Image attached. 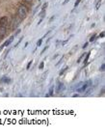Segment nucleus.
Returning <instances> with one entry per match:
<instances>
[{
    "label": "nucleus",
    "mask_w": 105,
    "mask_h": 136,
    "mask_svg": "<svg viewBox=\"0 0 105 136\" xmlns=\"http://www.w3.org/2000/svg\"><path fill=\"white\" fill-rule=\"evenodd\" d=\"M7 23H8L7 16H2V18H0V28H1V27H6Z\"/></svg>",
    "instance_id": "nucleus-2"
},
{
    "label": "nucleus",
    "mask_w": 105,
    "mask_h": 136,
    "mask_svg": "<svg viewBox=\"0 0 105 136\" xmlns=\"http://www.w3.org/2000/svg\"><path fill=\"white\" fill-rule=\"evenodd\" d=\"M31 64H32V61H30V62H29V63H28V65H27V69H29V68H30Z\"/></svg>",
    "instance_id": "nucleus-15"
},
{
    "label": "nucleus",
    "mask_w": 105,
    "mask_h": 136,
    "mask_svg": "<svg viewBox=\"0 0 105 136\" xmlns=\"http://www.w3.org/2000/svg\"><path fill=\"white\" fill-rule=\"evenodd\" d=\"M65 91V85L63 83H59L58 85V89H57V93H61Z\"/></svg>",
    "instance_id": "nucleus-4"
},
{
    "label": "nucleus",
    "mask_w": 105,
    "mask_h": 136,
    "mask_svg": "<svg viewBox=\"0 0 105 136\" xmlns=\"http://www.w3.org/2000/svg\"><path fill=\"white\" fill-rule=\"evenodd\" d=\"M41 42H42V40H40V41H39V42H37V46H41Z\"/></svg>",
    "instance_id": "nucleus-10"
},
{
    "label": "nucleus",
    "mask_w": 105,
    "mask_h": 136,
    "mask_svg": "<svg viewBox=\"0 0 105 136\" xmlns=\"http://www.w3.org/2000/svg\"><path fill=\"white\" fill-rule=\"evenodd\" d=\"M0 82H1V83H8V82H10V79H9L8 77H6V76H4L3 78L0 80Z\"/></svg>",
    "instance_id": "nucleus-6"
},
{
    "label": "nucleus",
    "mask_w": 105,
    "mask_h": 136,
    "mask_svg": "<svg viewBox=\"0 0 105 136\" xmlns=\"http://www.w3.org/2000/svg\"><path fill=\"white\" fill-rule=\"evenodd\" d=\"M79 2H80V0H76V2H75V4H74V7H77V6H78Z\"/></svg>",
    "instance_id": "nucleus-13"
},
{
    "label": "nucleus",
    "mask_w": 105,
    "mask_h": 136,
    "mask_svg": "<svg viewBox=\"0 0 105 136\" xmlns=\"http://www.w3.org/2000/svg\"><path fill=\"white\" fill-rule=\"evenodd\" d=\"M53 88H54L53 86L50 88V90H49V96H52V95H53Z\"/></svg>",
    "instance_id": "nucleus-7"
},
{
    "label": "nucleus",
    "mask_w": 105,
    "mask_h": 136,
    "mask_svg": "<svg viewBox=\"0 0 105 136\" xmlns=\"http://www.w3.org/2000/svg\"><path fill=\"white\" fill-rule=\"evenodd\" d=\"M46 8H47V3L43 4V6H42V11H45Z\"/></svg>",
    "instance_id": "nucleus-11"
},
{
    "label": "nucleus",
    "mask_w": 105,
    "mask_h": 136,
    "mask_svg": "<svg viewBox=\"0 0 105 136\" xmlns=\"http://www.w3.org/2000/svg\"><path fill=\"white\" fill-rule=\"evenodd\" d=\"M100 4H101V0H100V1H99V2H98V5H97V9H98V8H99V6H100Z\"/></svg>",
    "instance_id": "nucleus-14"
},
{
    "label": "nucleus",
    "mask_w": 105,
    "mask_h": 136,
    "mask_svg": "<svg viewBox=\"0 0 105 136\" xmlns=\"http://www.w3.org/2000/svg\"><path fill=\"white\" fill-rule=\"evenodd\" d=\"M27 12H28L27 11V8L25 6L21 5V6H19V10H18V14H19L20 18H25L27 15Z\"/></svg>",
    "instance_id": "nucleus-1"
},
{
    "label": "nucleus",
    "mask_w": 105,
    "mask_h": 136,
    "mask_svg": "<svg viewBox=\"0 0 105 136\" xmlns=\"http://www.w3.org/2000/svg\"><path fill=\"white\" fill-rule=\"evenodd\" d=\"M94 38H95V35H93V36L91 37V39H90V42H93V41H94Z\"/></svg>",
    "instance_id": "nucleus-12"
},
{
    "label": "nucleus",
    "mask_w": 105,
    "mask_h": 136,
    "mask_svg": "<svg viewBox=\"0 0 105 136\" xmlns=\"http://www.w3.org/2000/svg\"><path fill=\"white\" fill-rule=\"evenodd\" d=\"M14 38H15V36H12L11 38L9 39V40H8L7 42H5V44H4V45H2V46H1V47H0V49H2V48H3V47H5V46H8V45H10V44H11V42H13V41H14Z\"/></svg>",
    "instance_id": "nucleus-3"
},
{
    "label": "nucleus",
    "mask_w": 105,
    "mask_h": 136,
    "mask_svg": "<svg viewBox=\"0 0 105 136\" xmlns=\"http://www.w3.org/2000/svg\"><path fill=\"white\" fill-rule=\"evenodd\" d=\"M87 45H88V44H85V45H84V46H83V48H85V47H87Z\"/></svg>",
    "instance_id": "nucleus-18"
},
{
    "label": "nucleus",
    "mask_w": 105,
    "mask_h": 136,
    "mask_svg": "<svg viewBox=\"0 0 105 136\" xmlns=\"http://www.w3.org/2000/svg\"><path fill=\"white\" fill-rule=\"evenodd\" d=\"M89 82H90V81H89ZM89 82H88V83H85V85H84V86H83L81 89H78V90H77V92H84V91L86 90L87 88L89 87V85H88V84H89Z\"/></svg>",
    "instance_id": "nucleus-5"
},
{
    "label": "nucleus",
    "mask_w": 105,
    "mask_h": 136,
    "mask_svg": "<svg viewBox=\"0 0 105 136\" xmlns=\"http://www.w3.org/2000/svg\"><path fill=\"white\" fill-rule=\"evenodd\" d=\"M0 40H1V39H0Z\"/></svg>",
    "instance_id": "nucleus-20"
},
{
    "label": "nucleus",
    "mask_w": 105,
    "mask_h": 136,
    "mask_svg": "<svg viewBox=\"0 0 105 136\" xmlns=\"http://www.w3.org/2000/svg\"><path fill=\"white\" fill-rule=\"evenodd\" d=\"M43 65H45V63H43V62H42V63H41V64L40 65V69H41V70L42 68H43Z\"/></svg>",
    "instance_id": "nucleus-16"
},
{
    "label": "nucleus",
    "mask_w": 105,
    "mask_h": 136,
    "mask_svg": "<svg viewBox=\"0 0 105 136\" xmlns=\"http://www.w3.org/2000/svg\"><path fill=\"white\" fill-rule=\"evenodd\" d=\"M89 57H90V53H88V54H87V57H86V59H85V60H84V63H85V64H86V63H87V61H88V59H89Z\"/></svg>",
    "instance_id": "nucleus-8"
},
{
    "label": "nucleus",
    "mask_w": 105,
    "mask_h": 136,
    "mask_svg": "<svg viewBox=\"0 0 105 136\" xmlns=\"http://www.w3.org/2000/svg\"><path fill=\"white\" fill-rule=\"evenodd\" d=\"M25 1H27V2H30V1H32V0H25Z\"/></svg>",
    "instance_id": "nucleus-19"
},
{
    "label": "nucleus",
    "mask_w": 105,
    "mask_h": 136,
    "mask_svg": "<svg viewBox=\"0 0 105 136\" xmlns=\"http://www.w3.org/2000/svg\"><path fill=\"white\" fill-rule=\"evenodd\" d=\"M100 37H101V38H103V37H104V32H102L101 34H100Z\"/></svg>",
    "instance_id": "nucleus-17"
},
{
    "label": "nucleus",
    "mask_w": 105,
    "mask_h": 136,
    "mask_svg": "<svg viewBox=\"0 0 105 136\" xmlns=\"http://www.w3.org/2000/svg\"><path fill=\"white\" fill-rule=\"evenodd\" d=\"M104 69H105V65L102 64L101 67H100V71H101V72H104Z\"/></svg>",
    "instance_id": "nucleus-9"
}]
</instances>
